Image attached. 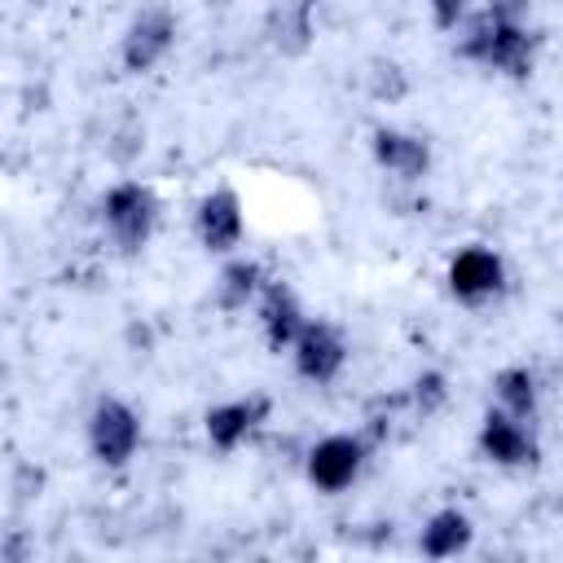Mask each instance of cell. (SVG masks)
<instances>
[{
    "label": "cell",
    "mask_w": 563,
    "mask_h": 563,
    "mask_svg": "<svg viewBox=\"0 0 563 563\" xmlns=\"http://www.w3.org/2000/svg\"><path fill=\"white\" fill-rule=\"evenodd\" d=\"M493 400H497V409L532 422L537 409H541V378H537V369L532 365H501L493 374Z\"/></svg>",
    "instance_id": "15"
},
{
    "label": "cell",
    "mask_w": 563,
    "mask_h": 563,
    "mask_svg": "<svg viewBox=\"0 0 563 563\" xmlns=\"http://www.w3.org/2000/svg\"><path fill=\"white\" fill-rule=\"evenodd\" d=\"M435 31H457L466 18H471V0H422Z\"/></svg>",
    "instance_id": "19"
},
{
    "label": "cell",
    "mask_w": 563,
    "mask_h": 563,
    "mask_svg": "<svg viewBox=\"0 0 563 563\" xmlns=\"http://www.w3.org/2000/svg\"><path fill=\"white\" fill-rule=\"evenodd\" d=\"M369 158L378 163V172L413 185V180H422L431 172V141L422 132L383 123V128L369 132Z\"/></svg>",
    "instance_id": "11"
},
{
    "label": "cell",
    "mask_w": 563,
    "mask_h": 563,
    "mask_svg": "<svg viewBox=\"0 0 563 563\" xmlns=\"http://www.w3.org/2000/svg\"><path fill=\"white\" fill-rule=\"evenodd\" d=\"M506 282H510L506 260L493 246H484V242L457 246L449 255V264H444V286H449V295L462 308H484V303L501 299L506 295Z\"/></svg>",
    "instance_id": "4"
},
{
    "label": "cell",
    "mask_w": 563,
    "mask_h": 563,
    "mask_svg": "<svg viewBox=\"0 0 563 563\" xmlns=\"http://www.w3.org/2000/svg\"><path fill=\"white\" fill-rule=\"evenodd\" d=\"M84 440L92 462L106 471H123L141 449V413L123 396H97L84 418Z\"/></svg>",
    "instance_id": "3"
},
{
    "label": "cell",
    "mask_w": 563,
    "mask_h": 563,
    "mask_svg": "<svg viewBox=\"0 0 563 563\" xmlns=\"http://www.w3.org/2000/svg\"><path fill=\"white\" fill-rule=\"evenodd\" d=\"M268 413H273V400L260 396V391L238 396V400H220V405H211L202 413V435H207V444L216 453H233L268 422Z\"/></svg>",
    "instance_id": "10"
},
{
    "label": "cell",
    "mask_w": 563,
    "mask_h": 563,
    "mask_svg": "<svg viewBox=\"0 0 563 563\" xmlns=\"http://www.w3.org/2000/svg\"><path fill=\"white\" fill-rule=\"evenodd\" d=\"M268 40L282 53H303L308 40H312V9H308V0H282L268 13Z\"/></svg>",
    "instance_id": "16"
},
{
    "label": "cell",
    "mask_w": 563,
    "mask_h": 563,
    "mask_svg": "<svg viewBox=\"0 0 563 563\" xmlns=\"http://www.w3.org/2000/svg\"><path fill=\"white\" fill-rule=\"evenodd\" d=\"M475 449L484 462H493L497 471H528L541 462V444H537V431L528 418H515L506 409H488L479 418V431H475Z\"/></svg>",
    "instance_id": "7"
},
{
    "label": "cell",
    "mask_w": 563,
    "mask_h": 563,
    "mask_svg": "<svg viewBox=\"0 0 563 563\" xmlns=\"http://www.w3.org/2000/svg\"><path fill=\"white\" fill-rule=\"evenodd\" d=\"M471 541H475V523L457 506H440L435 515H427V523L418 532V550L427 559H457L471 550Z\"/></svg>",
    "instance_id": "13"
},
{
    "label": "cell",
    "mask_w": 563,
    "mask_h": 563,
    "mask_svg": "<svg viewBox=\"0 0 563 563\" xmlns=\"http://www.w3.org/2000/svg\"><path fill=\"white\" fill-rule=\"evenodd\" d=\"M365 462H369V440L361 431H330L317 444H308L303 475H308V484L317 493L334 497V493H347L361 479Z\"/></svg>",
    "instance_id": "5"
},
{
    "label": "cell",
    "mask_w": 563,
    "mask_h": 563,
    "mask_svg": "<svg viewBox=\"0 0 563 563\" xmlns=\"http://www.w3.org/2000/svg\"><path fill=\"white\" fill-rule=\"evenodd\" d=\"M194 238L211 255H233L242 246V238H246V207H242L238 189L216 185V189H207L198 198V207H194Z\"/></svg>",
    "instance_id": "9"
},
{
    "label": "cell",
    "mask_w": 563,
    "mask_h": 563,
    "mask_svg": "<svg viewBox=\"0 0 563 563\" xmlns=\"http://www.w3.org/2000/svg\"><path fill=\"white\" fill-rule=\"evenodd\" d=\"M176 35H180V22H176V13L167 4L136 9L132 22L119 35V66L128 75H150L176 48Z\"/></svg>",
    "instance_id": "6"
},
{
    "label": "cell",
    "mask_w": 563,
    "mask_h": 563,
    "mask_svg": "<svg viewBox=\"0 0 563 563\" xmlns=\"http://www.w3.org/2000/svg\"><path fill=\"white\" fill-rule=\"evenodd\" d=\"M369 92H374L378 101H400V97H405V70H400L396 62H378V66L369 70Z\"/></svg>",
    "instance_id": "18"
},
{
    "label": "cell",
    "mask_w": 563,
    "mask_h": 563,
    "mask_svg": "<svg viewBox=\"0 0 563 563\" xmlns=\"http://www.w3.org/2000/svg\"><path fill=\"white\" fill-rule=\"evenodd\" d=\"M405 396H409L413 418L427 422V418H435V413L449 405V374H444V369H418V374L409 378Z\"/></svg>",
    "instance_id": "17"
},
{
    "label": "cell",
    "mask_w": 563,
    "mask_h": 563,
    "mask_svg": "<svg viewBox=\"0 0 563 563\" xmlns=\"http://www.w3.org/2000/svg\"><path fill=\"white\" fill-rule=\"evenodd\" d=\"M264 282H268V273H264L260 260H251V255H229L224 268H220V277H216V308H220V312H246V308L260 299Z\"/></svg>",
    "instance_id": "14"
},
{
    "label": "cell",
    "mask_w": 563,
    "mask_h": 563,
    "mask_svg": "<svg viewBox=\"0 0 563 563\" xmlns=\"http://www.w3.org/2000/svg\"><path fill=\"white\" fill-rule=\"evenodd\" d=\"M255 317H260V334H264L268 352H290L295 339H299V330L308 325V312H303L295 286L282 282V277H268L264 282V290L255 299Z\"/></svg>",
    "instance_id": "12"
},
{
    "label": "cell",
    "mask_w": 563,
    "mask_h": 563,
    "mask_svg": "<svg viewBox=\"0 0 563 563\" xmlns=\"http://www.w3.org/2000/svg\"><path fill=\"white\" fill-rule=\"evenodd\" d=\"M559 325H563V317H559Z\"/></svg>",
    "instance_id": "21"
},
{
    "label": "cell",
    "mask_w": 563,
    "mask_h": 563,
    "mask_svg": "<svg viewBox=\"0 0 563 563\" xmlns=\"http://www.w3.org/2000/svg\"><path fill=\"white\" fill-rule=\"evenodd\" d=\"M290 365L303 383L330 387L347 369V334L325 317H308V325L299 330V339L290 347Z\"/></svg>",
    "instance_id": "8"
},
{
    "label": "cell",
    "mask_w": 563,
    "mask_h": 563,
    "mask_svg": "<svg viewBox=\"0 0 563 563\" xmlns=\"http://www.w3.org/2000/svg\"><path fill=\"white\" fill-rule=\"evenodd\" d=\"M484 9L497 13V18H515V22H523V13L532 9V0H484Z\"/></svg>",
    "instance_id": "20"
},
{
    "label": "cell",
    "mask_w": 563,
    "mask_h": 563,
    "mask_svg": "<svg viewBox=\"0 0 563 563\" xmlns=\"http://www.w3.org/2000/svg\"><path fill=\"white\" fill-rule=\"evenodd\" d=\"M457 57L462 62H475L493 75H506V79H528L532 66H537V48H541V35L515 18H497L488 9L471 13L462 26H457Z\"/></svg>",
    "instance_id": "1"
},
{
    "label": "cell",
    "mask_w": 563,
    "mask_h": 563,
    "mask_svg": "<svg viewBox=\"0 0 563 563\" xmlns=\"http://www.w3.org/2000/svg\"><path fill=\"white\" fill-rule=\"evenodd\" d=\"M97 211H101V229H106L110 246L123 251V255L145 251L150 238H154V229H158V220H163V202H158L154 185H145V180H136V176L114 180V185L101 194Z\"/></svg>",
    "instance_id": "2"
}]
</instances>
